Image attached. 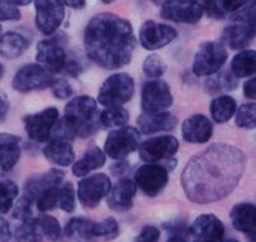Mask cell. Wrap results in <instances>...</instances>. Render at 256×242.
Here are the masks:
<instances>
[{
	"label": "cell",
	"instance_id": "obj_1",
	"mask_svg": "<svg viewBox=\"0 0 256 242\" xmlns=\"http://www.w3.org/2000/svg\"><path fill=\"white\" fill-rule=\"evenodd\" d=\"M246 155L237 146L216 142L187 162L180 184L194 204L220 202L236 190L246 170Z\"/></svg>",
	"mask_w": 256,
	"mask_h": 242
},
{
	"label": "cell",
	"instance_id": "obj_2",
	"mask_svg": "<svg viewBox=\"0 0 256 242\" xmlns=\"http://www.w3.org/2000/svg\"><path fill=\"white\" fill-rule=\"evenodd\" d=\"M86 56L104 70H118L130 64L136 48L131 22L116 13H99L84 31Z\"/></svg>",
	"mask_w": 256,
	"mask_h": 242
},
{
	"label": "cell",
	"instance_id": "obj_3",
	"mask_svg": "<svg viewBox=\"0 0 256 242\" xmlns=\"http://www.w3.org/2000/svg\"><path fill=\"white\" fill-rule=\"evenodd\" d=\"M100 113L98 102L88 95H80L68 102L63 117L59 120L52 134V138L72 141L74 138H88L98 132L100 127Z\"/></svg>",
	"mask_w": 256,
	"mask_h": 242
},
{
	"label": "cell",
	"instance_id": "obj_4",
	"mask_svg": "<svg viewBox=\"0 0 256 242\" xmlns=\"http://www.w3.org/2000/svg\"><path fill=\"white\" fill-rule=\"evenodd\" d=\"M134 95V80L130 73L118 72L102 82L98 92V102L105 108L123 106Z\"/></svg>",
	"mask_w": 256,
	"mask_h": 242
},
{
	"label": "cell",
	"instance_id": "obj_5",
	"mask_svg": "<svg viewBox=\"0 0 256 242\" xmlns=\"http://www.w3.org/2000/svg\"><path fill=\"white\" fill-rule=\"evenodd\" d=\"M60 236V224L52 216H32L16 230V238L20 242H58Z\"/></svg>",
	"mask_w": 256,
	"mask_h": 242
},
{
	"label": "cell",
	"instance_id": "obj_6",
	"mask_svg": "<svg viewBox=\"0 0 256 242\" xmlns=\"http://www.w3.org/2000/svg\"><path fill=\"white\" fill-rule=\"evenodd\" d=\"M67 42L68 38L63 32L38 41L36 46V60L38 64L54 74L64 72L68 62L67 50L64 48Z\"/></svg>",
	"mask_w": 256,
	"mask_h": 242
},
{
	"label": "cell",
	"instance_id": "obj_7",
	"mask_svg": "<svg viewBox=\"0 0 256 242\" xmlns=\"http://www.w3.org/2000/svg\"><path fill=\"white\" fill-rule=\"evenodd\" d=\"M228 59V52L222 42L205 41L198 49L192 63V72L198 77H212L222 70Z\"/></svg>",
	"mask_w": 256,
	"mask_h": 242
},
{
	"label": "cell",
	"instance_id": "obj_8",
	"mask_svg": "<svg viewBox=\"0 0 256 242\" xmlns=\"http://www.w3.org/2000/svg\"><path fill=\"white\" fill-rule=\"evenodd\" d=\"M56 77L38 63L24 64L14 73L12 80V88L22 94L31 91H40L45 88H52Z\"/></svg>",
	"mask_w": 256,
	"mask_h": 242
},
{
	"label": "cell",
	"instance_id": "obj_9",
	"mask_svg": "<svg viewBox=\"0 0 256 242\" xmlns=\"http://www.w3.org/2000/svg\"><path fill=\"white\" fill-rule=\"evenodd\" d=\"M140 131L132 126H124L110 131L105 138L104 152L113 160H124L140 146Z\"/></svg>",
	"mask_w": 256,
	"mask_h": 242
},
{
	"label": "cell",
	"instance_id": "obj_10",
	"mask_svg": "<svg viewBox=\"0 0 256 242\" xmlns=\"http://www.w3.org/2000/svg\"><path fill=\"white\" fill-rule=\"evenodd\" d=\"M59 110L49 106L38 113L27 114L22 118L24 127L28 138L36 142H49L59 122Z\"/></svg>",
	"mask_w": 256,
	"mask_h": 242
},
{
	"label": "cell",
	"instance_id": "obj_11",
	"mask_svg": "<svg viewBox=\"0 0 256 242\" xmlns=\"http://www.w3.org/2000/svg\"><path fill=\"white\" fill-rule=\"evenodd\" d=\"M110 178L105 173H95V174L84 177L77 186V198L81 205L86 209H94L99 206L100 202L112 191Z\"/></svg>",
	"mask_w": 256,
	"mask_h": 242
},
{
	"label": "cell",
	"instance_id": "obj_12",
	"mask_svg": "<svg viewBox=\"0 0 256 242\" xmlns=\"http://www.w3.org/2000/svg\"><path fill=\"white\" fill-rule=\"evenodd\" d=\"M173 105L170 86L164 80H150L145 82L141 90L142 113H162Z\"/></svg>",
	"mask_w": 256,
	"mask_h": 242
},
{
	"label": "cell",
	"instance_id": "obj_13",
	"mask_svg": "<svg viewBox=\"0 0 256 242\" xmlns=\"http://www.w3.org/2000/svg\"><path fill=\"white\" fill-rule=\"evenodd\" d=\"M180 149V141L172 134H162L144 141L138 146V155L146 164H162L172 159Z\"/></svg>",
	"mask_w": 256,
	"mask_h": 242
},
{
	"label": "cell",
	"instance_id": "obj_14",
	"mask_svg": "<svg viewBox=\"0 0 256 242\" xmlns=\"http://www.w3.org/2000/svg\"><path fill=\"white\" fill-rule=\"evenodd\" d=\"M134 181L145 195H159L169 182V170L163 164H142L134 172Z\"/></svg>",
	"mask_w": 256,
	"mask_h": 242
},
{
	"label": "cell",
	"instance_id": "obj_15",
	"mask_svg": "<svg viewBox=\"0 0 256 242\" xmlns=\"http://www.w3.org/2000/svg\"><path fill=\"white\" fill-rule=\"evenodd\" d=\"M64 4L59 0H38L35 2V24L42 35H56L64 20Z\"/></svg>",
	"mask_w": 256,
	"mask_h": 242
},
{
	"label": "cell",
	"instance_id": "obj_16",
	"mask_svg": "<svg viewBox=\"0 0 256 242\" xmlns=\"http://www.w3.org/2000/svg\"><path fill=\"white\" fill-rule=\"evenodd\" d=\"M204 14V3L195 0H168L160 8L162 18L176 24H198Z\"/></svg>",
	"mask_w": 256,
	"mask_h": 242
},
{
	"label": "cell",
	"instance_id": "obj_17",
	"mask_svg": "<svg viewBox=\"0 0 256 242\" xmlns=\"http://www.w3.org/2000/svg\"><path fill=\"white\" fill-rule=\"evenodd\" d=\"M178 36L174 27L155 20H146L138 31V41L141 46L148 52L163 49Z\"/></svg>",
	"mask_w": 256,
	"mask_h": 242
},
{
	"label": "cell",
	"instance_id": "obj_18",
	"mask_svg": "<svg viewBox=\"0 0 256 242\" xmlns=\"http://www.w3.org/2000/svg\"><path fill=\"white\" fill-rule=\"evenodd\" d=\"M226 227L214 214H201L190 226V237L194 242H223Z\"/></svg>",
	"mask_w": 256,
	"mask_h": 242
},
{
	"label": "cell",
	"instance_id": "obj_19",
	"mask_svg": "<svg viewBox=\"0 0 256 242\" xmlns=\"http://www.w3.org/2000/svg\"><path fill=\"white\" fill-rule=\"evenodd\" d=\"M180 134L186 142L206 144L214 134L212 122L204 114H194L180 126Z\"/></svg>",
	"mask_w": 256,
	"mask_h": 242
},
{
	"label": "cell",
	"instance_id": "obj_20",
	"mask_svg": "<svg viewBox=\"0 0 256 242\" xmlns=\"http://www.w3.org/2000/svg\"><path fill=\"white\" fill-rule=\"evenodd\" d=\"M64 176L66 173L56 168L32 176L24 184V196L31 198L32 202H36L38 196L42 195L45 191L63 184Z\"/></svg>",
	"mask_w": 256,
	"mask_h": 242
},
{
	"label": "cell",
	"instance_id": "obj_21",
	"mask_svg": "<svg viewBox=\"0 0 256 242\" xmlns=\"http://www.w3.org/2000/svg\"><path fill=\"white\" fill-rule=\"evenodd\" d=\"M136 192L137 186L134 181L123 177L112 187L110 194L106 198V204L116 212H127L134 205Z\"/></svg>",
	"mask_w": 256,
	"mask_h": 242
},
{
	"label": "cell",
	"instance_id": "obj_22",
	"mask_svg": "<svg viewBox=\"0 0 256 242\" xmlns=\"http://www.w3.org/2000/svg\"><path fill=\"white\" fill-rule=\"evenodd\" d=\"M178 124V120L170 112L162 113H141L137 118V127L140 134H152L156 132L172 131Z\"/></svg>",
	"mask_w": 256,
	"mask_h": 242
},
{
	"label": "cell",
	"instance_id": "obj_23",
	"mask_svg": "<svg viewBox=\"0 0 256 242\" xmlns=\"http://www.w3.org/2000/svg\"><path fill=\"white\" fill-rule=\"evenodd\" d=\"M256 32L250 26L233 22L222 32V44L227 45L232 50H246V48L255 40Z\"/></svg>",
	"mask_w": 256,
	"mask_h": 242
},
{
	"label": "cell",
	"instance_id": "obj_24",
	"mask_svg": "<svg viewBox=\"0 0 256 242\" xmlns=\"http://www.w3.org/2000/svg\"><path fill=\"white\" fill-rule=\"evenodd\" d=\"M20 138L8 132L0 134V170H12L20 159Z\"/></svg>",
	"mask_w": 256,
	"mask_h": 242
},
{
	"label": "cell",
	"instance_id": "obj_25",
	"mask_svg": "<svg viewBox=\"0 0 256 242\" xmlns=\"http://www.w3.org/2000/svg\"><path fill=\"white\" fill-rule=\"evenodd\" d=\"M45 159L58 166H68L74 164V152L70 141L63 138H52L42 149Z\"/></svg>",
	"mask_w": 256,
	"mask_h": 242
},
{
	"label": "cell",
	"instance_id": "obj_26",
	"mask_svg": "<svg viewBox=\"0 0 256 242\" xmlns=\"http://www.w3.org/2000/svg\"><path fill=\"white\" fill-rule=\"evenodd\" d=\"M230 222L234 230L244 234L256 230V206L251 202H240L232 208L230 213Z\"/></svg>",
	"mask_w": 256,
	"mask_h": 242
},
{
	"label": "cell",
	"instance_id": "obj_27",
	"mask_svg": "<svg viewBox=\"0 0 256 242\" xmlns=\"http://www.w3.org/2000/svg\"><path fill=\"white\" fill-rule=\"evenodd\" d=\"M106 162V154L98 146H91L84 152L78 160L72 166V173L74 177H88L91 172L104 166Z\"/></svg>",
	"mask_w": 256,
	"mask_h": 242
},
{
	"label": "cell",
	"instance_id": "obj_28",
	"mask_svg": "<svg viewBox=\"0 0 256 242\" xmlns=\"http://www.w3.org/2000/svg\"><path fill=\"white\" fill-rule=\"evenodd\" d=\"M28 46V38L17 31H6L0 36V56L6 59L20 58Z\"/></svg>",
	"mask_w": 256,
	"mask_h": 242
},
{
	"label": "cell",
	"instance_id": "obj_29",
	"mask_svg": "<svg viewBox=\"0 0 256 242\" xmlns=\"http://www.w3.org/2000/svg\"><path fill=\"white\" fill-rule=\"evenodd\" d=\"M237 102L230 95H218L212 100L209 106L212 120L218 124L230 122L237 113Z\"/></svg>",
	"mask_w": 256,
	"mask_h": 242
},
{
	"label": "cell",
	"instance_id": "obj_30",
	"mask_svg": "<svg viewBox=\"0 0 256 242\" xmlns=\"http://www.w3.org/2000/svg\"><path fill=\"white\" fill-rule=\"evenodd\" d=\"M230 72L237 78H246L256 74V50H241L230 60Z\"/></svg>",
	"mask_w": 256,
	"mask_h": 242
},
{
	"label": "cell",
	"instance_id": "obj_31",
	"mask_svg": "<svg viewBox=\"0 0 256 242\" xmlns=\"http://www.w3.org/2000/svg\"><path fill=\"white\" fill-rule=\"evenodd\" d=\"M94 227L95 222L84 216H74L70 219L64 227V234L70 238L94 240Z\"/></svg>",
	"mask_w": 256,
	"mask_h": 242
},
{
	"label": "cell",
	"instance_id": "obj_32",
	"mask_svg": "<svg viewBox=\"0 0 256 242\" xmlns=\"http://www.w3.org/2000/svg\"><path fill=\"white\" fill-rule=\"evenodd\" d=\"M100 126L105 128H120L130 120V113L123 106H110L100 112Z\"/></svg>",
	"mask_w": 256,
	"mask_h": 242
},
{
	"label": "cell",
	"instance_id": "obj_33",
	"mask_svg": "<svg viewBox=\"0 0 256 242\" xmlns=\"http://www.w3.org/2000/svg\"><path fill=\"white\" fill-rule=\"evenodd\" d=\"M20 194L18 184L12 180L0 181V214H6L12 210Z\"/></svg>",
	"mask_w": 256,
	"mask_h": 242
},
{
	"label": "cell",
	"instance_id": "obj_34",
	"mask_svg": "<svg viewBox=\"0 0 256 242\" xmlns=\"http://www.w3.org/2000/svg\"><path fill=\"white\" fill-rule=\"evenodd\" d=\"M166 60L159 54H150L142 62V72L150 80H159L166 72Z\"/></svg>",
	"mask_w": 256,
	"mask_h": 242
},
{
	"label": "cell",
	"instance_id": "obj_35",
	"mask_svg": "<svg viewBox=\"0 0 256 242\" xmlns=\"http://www.w3.org/2000/svg\"><path fill=\"white\" fill-rule=\"evenodd\" d=\"M234 122L237 127L244 130H251L256 127V102H246L238 106L234 116Z\"/></svg>",
	"mask_w": 256,
	"mask_h": 242
},
{
	"label": "cell",
	"instance_id": "obj_36",
	"mask_svg": "<svg viewBox=\"0 0 256 242\" xmlns=\"http://www.w3.org/2000/svg\"><path fill=\"white\" fill-rule=\"evenodd\" d=\"M118 234H120V224L113 216L102 219V222H95L94 238L114 240Z\"/></svg>",
	"mask_w": 256,
	"mask_h": 242
},
{
	"label": "cell",
	"instance_id": "obj_37",
	"mask_svg": "<svg viewBox=\"0 0 256 242\" xmlns=\"http://www.w3.org/2000/svg\"><path fill=\"white\" fill-rule=\"evenodd\" d=\"M60 186L52 187L50 190L45 191L42 195L38 196V198L36 200V208H38V212L45 213V212L59 208V202H60Z\"/></svg>",
	"mask_w": 256,
	"mask_h": 242
},
{
	"label": "cell",
	"instance_id": "obj_38",
	"mask_svg": "<svg viewBox=\"0 0 256 242\" xmlns=\"http://www.w3.org/2000/svg\"><path fill=\"white\" fill-rule=\"evenodd\" d=\"M232 22H238L250 26L256 32V2H248L244 8L230 17Z\"/></svg>",
	"mask_w": 256,
	"mask_h": 242
},
{
	"label": "cell",
	"instance_id": "obj_39",
	"mask_svg": "<svg viewBox=\"0 0 256 242\" xmlns=\"http://www.w3.org/2000/svg\"><path fill=\"white\" fill-rule=\"evenodd\" d=\"M164 228L168 234L166 242H190V227L184 222L166 223Z\"/></svg>",
	"mask_w": 256,
	"mask_h": 242
},
{
	"label": "cell",
	"instance_id": "obj_40",
	"mask_svg": "<svg viewBox=\"0 0 256 242\" xmlns=\"http://www.w3.org/2000/svg\"><path fill=\"white\" fill-rule=\"evenodd\" d=\"M59 208L66 213H73L76 209V190L70 182L60 186V202Z\"/></svg>",
	"mask_w": 256,
	"mask_h": 242
},
{
	"label": "cell",
	"instance_id": "obj_41",
	"mask_svg": "<svg viewBox=\"0 0 256 242\" xmlns=\"http://www.w3.org/2000/svg\"><path fill=\"white\" fill-rule=\"evenodd\" d=\"M32 200L27 196L20 198L18 202H16L13 206V218L18 219L20 223L26 222L32 218Z\"/></svg>",
	"mask_w": 256,
	"mask_h": 242
},
{
	"label": "cell",
	"instance_id": "obj_42",
	"mask_svg": "<svg viewBox=\"0 0 256 242\" xmlns=\"http://www.w3.org/2000/svg\"><path fill=\"white\" fill-rule=\"evenodd\" d=\"M52 92L56 99L64 100L72 96L73 88L67 80L56 78V82H54V85L52 86Z\"/></svg>",
	"mask_w": 256,
	"mask_h": 242
},
{
	"label": "cell",
	"instance_id": "obj_43",
	"mask_svg": "<svg viewBox=\"0 0 256 242\" xmlns=\"http://www.w3.org/2000/svg\"><path fill=\"white\" fill-rule=\"evenodd\" d=\"M20 20V12L18 6H13L10 2L0 0V22L4 20Z\"/></svg>",
	"mask_w": 256,
	"mask_h": 242
},
{
	"label": "cell",
	"instance_id": "obj_44",
	"mask_svg": "<svg viewBox=\"0 0 256 242\" xmlns=\"http://www.w3.org/2000/svg\"><path fill=\"white\" fill-rule=\"evenodd\" d=\"M204 3L205 14L212 20H223L227 13L224 10L222 2H202Z\"/></svg>",
	"mask_w": 256,
	"mask_h": 242
},
{
	"label": "cell",
	"instance_id": "obj_45",
	"mask_svg": "<svg viewBox=\"0 0 256 242\" xmlns=\"http://www.w3.org/2000/svg\"><path fill=\"white\" fill-rule=\"evenodd\" d=\"M160 238V230L155 226H145L136 237V242H158Z\"/></svg>",
	"mask_w": 256,
	"mask_h": 242
},
{
	"label": "cell",
	"instance_id": "obj_46",
	"mask_svg": "<svg viewBox=\"0 0 256 242\" xmlns=\"http://www.w3.org/2000/svg\"><path fill=\"white\" fill-rule=\"evenodd\" d=\"M219 81H220L222 88L226 91H230V90H236L237 85H238V81H237V77L233 74L230 70H227V72L222 73L220 76H218Z\"/></svg>",
	"mask_w": 256,
	"mask_h": 242
},
{
	"label": "cell",
	"instance_id": "obj_47",
	"mask_svg": "<svg viewBox=\"0 0 256 242\" xmlns=\"http://www.w3.org/2000/svg\"><path fill=\"white\" fill-rule=\"evenodd\" d=\"M82 72H84V66L81 64V62L74 58H68L64 73H67L72 77H78Z\"/></svg>",
	"mask_w": 256,
	"mask_h": 242
},
{
	"label": "cell",
	"instance_id": "obj_48",
	"mask_svg": "<svg viewBox=\"0 0 256 242\" xmlns=\"http://www.w3.org/2000/svg\"><path fill=\"white\" fill-rule=\"evenodd\" d=\"M204 86L206 92L210 94V95H216V94L222 92V90H223L218 77H208Z\"/></svg>",
	"mask_w": 256,
	"mask_h": 242
},
{
	"label": "cell",
	"instance_id": "obj_49",
	"mask_svg": "<svg viewBox=\"0 0 256 242\" xmlns=\"http://www.w3.org/2000/svg\"><path fill=\"white\" fill-rule=\"evenodd\" d=\"M130 170V164L124 160H118L110 166L112 174L116 176V177L123 178V176Z\"/></svg>",
	"mask_w": 256,
	"mask_h": 242
},
{
	"label": "cell",
	"instance_id": "obj_50",
	"mask_svg": "<svg viewBox=\"0 0 256 242\" xmlns=\"http://www.w3.org/2000/svg\"><path fill=\"white\" fill-rule=\"evenodd\" d=\"M244 95L251 100H256V76L251 77L244 84Z\"/></svg>",
	"mask_w": 256,
	"mask_h": 242
},
{
	"label": "cell",
	"instance_id": "obj_51",
	"mask_svg": "<svg viewBox=\"0 0 256 242\" xmlns=\"http://www.w3.org/2000/svg\"><path fill=\"white\" fill-rule=\"evenodd\" d=\"M10 237H12L10 226L0 214V242H9Z\"/></svg>",
	"mask_w": 256,
	"mask_h": 242
},
{
	"label": "cell",
	"instance_id": "obj_52",
	"mask_svg": "<svg viewBox=\"0 0 256 242\" xmlns=\"http://www.w3.org/2000/svg\"><path fill=\"white\" fill-rule=\"evenodd\" d=\"M9 106H10V104H9L8 95L0 88V120L6 117V114L9 112Z\"/></svg>",
	"mask_w": 256,
	"mask_h": 242
},
{
	"label": "cell",
	"instance_id": "obj_53",
	"mask_svg": "<svg viewBox=\"0 0 256 242\" xmlns=\"http://www.w3.org/2000/svg\"><path fill=\"white\" fill-rule=\"evenodd\" d=\"M64 6H70L72 9H82L86 6V2L84 0H66L63 2Z\"/></svg>",
	"mask_w": 256,
	"mask_h": 242
},
{
	"label": "cell",
	"instance_id": "obj_54",
	"mask_svg": "<svg viewBox=\"0 0 256 242\" xmlns=\"http://www.w3.org/2000/svg\"><path fill=\"white\" fill-rule=\"evenodd\" d=\"M10 3L13 4V6H28L30 3H31V2H30V0H24V2H18V0H10Z\"/></svg>",
	"mask_w": 256,
	"mask_h": 242
},
{
	"label": "cell",
	"instance_id": "obj_55",
	"mask_svg": "<svg viewBox=\"0 0 256 242\" xmlns=\"http://www.w3.org/2000/svg\"><path fill=\"white\" fill-rule=\"evenodd\" d=\"M248 238H250V242H256V230H254L252 234H248Z\"/></svg>",
	"mask_w": 256,
	"mask_h": 242
},
{
	"label": "cell",
	"instance_id": "obj_56",
	"mask_svg": "<svg viewBox=\"0 0 256 242\" xmlns=\"http://www.w3.org/2000/svg\"><path fill=\"white\" fill-rule=\"evenodd\" d=\"M3 76H4V67H3V64L0 63V80H2V77Z\"/></svg>",
	"mask_w": 256,
	"mask_h": 242
},
{
	"label": "cell",
	"instance_id": "obj_57",
	"mask_svg": "<svg viewBox=\"0 0 256 242\" xmlns=\"http://www.w3.org/2000/svg\"><path fill=\"white\" fill-rule=\"evenodd\" d=\"M223 242H240V241L236 238H227V240H224Z\"/></svg>",
	"mask_w": 256,
	"mask_h": 242
},
{
	"label": "cell",
	"instance_id": "obj_58",
	"mask_svg": "<svg viewBox=\"0 0 256 242\" xmlns=\"http://www.w3.org/2000/svg\"><path fill=\"white\" fill-rule=\"evenodd\" d=\"M0 36H2V26H0Z\"/></svg>",
	"mask_w": 256,
	"mask_h": 242
}]
</instances>
